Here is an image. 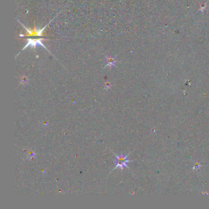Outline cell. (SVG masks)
Returning <instances> with one entry per match:
<instances>
[{
	"label": "cell",
	"mask_w": 209,
	"mask_h": 209,
	"mask_svg": "<svg viewBox=\"0 0 209 209\" xmlns=\"http://www.w3.org/2000/svg\"><path fill=\"white\" fill-rule=\"evenodd\" d=\"M44 39H46V38H36V39H34V38H28L27 44H26V46L24 47L22 50L23 51V50H25V49H26L28 47H31L32 49H36L37 47L42 46V47H43L44 49H46V50H47L48 52H49V50H47V49L46 47V46H45L43 44V43L42 42V41L44 40Z\"/></svg>",
	"instance_id": "3957f363"
},
{
	"label": "cell",
	"mask_w": 209,
	"mask_h": 209,
	"mask_svg": "<svg viewBox=\"0 0 209 209\" xmlns=\"http://www.w3.org/2000/svg\"><path fill=\"white\" fill-rule=\"evenodd\" d=\"M104 88L105 90H109V89L111 88V84L110 82H106L105 84H104Z\"/></svg>",
	"instance_id": "52a82bcc"
},
{
	"label": "cell",
	"mask_w": 209,
	"mask_h": 209,
	"mask_svg": "<svg viewBox=\"0 0 209 209\" xmlns=\"http://www.w3.org/2000/svg\"><path fill=\"white\" fill-rule=\"evenodd\" d=\"M117 55L111 56H106V67H109L110 68L115 67V64L117 63L116 60Z\"/></svg>",
	"instance_id": "277c9868"
},
{
	"label": "cell",
	"mask_w": 209,
	"mask_h": 209,
	"mask_svg": "<svg viewBox=\"0 0 209 209\" xmlns=\"http://www.w3.org/2000/svg\"><path fill=\"white\" fill-rule=\"evenodd\" d=\"M18 22H19V23L22 25V26H23V27L25 28L26 31V33L25 34H20L19 35L20 37L25 38V37H26V36H28V37H29V38H34V37H36V36H38V37H41V36H42V32L44 31L45 28L47 26V25H49V23L52 22V20L50 21L49 23H48L47 24L46 26H45L44 28H42V29H39V28L36 27V26H34L33 29H28V28L25 27L23 24L21 23L20 22H19V20H18Z\"/></svg>",
	"instance_id": "6da1fadb"
},
{
	"label": "cell",
	"mask_w": 209,
	"mask_h": 209,
	"mask_svg": "<svg viewBox=\"0 0 209 209\" xmlns=\"http://www.w3.org/2000/svg\"><path fill=\"white\" fill-rule=\"evenodd\" d=\"M129 154L127 155H125L124 154L121 153L120 155H115V167L114 168V169H117V168H119L120 169H123L124 167H128V163L129 162L131 161L129 160L128 159V155Z\"/></svg>",
	"instance_id": "7a4b0ae2"
},
{
	"label": "cell",
	"mask_w": 209,
	"mask_h": 209,
	"mask_svg": "<svg viewBox=\"0 0 209 209\" xmlns=\"http://www.w3.org/2000/svg\"><path fill=\"white\" fill-rule=\"evenodd\" d=\"M36 153L35 152V151L33 150L30 149L28 151L27 154H26V158L30 160V159H33L34 158H36Z\"/></svg>",
	"instance_id": "5b68a950"
},
{
	"label": "cell",
	"mask_w": 209,
	"mask_h": 209,
	"mask_svg": "<svg viewBox=\"0 0 209 209\" xmlns=\"http://www.w3.org/2000/svg\"><path fill=\"white\" fill-rule=\"evenodd\" d=\"M28 83V79L27 77H26V76H25L21 77V78H20V84L25 85L27 84Z\"/></svg>",
	"instance_id": "8992f818"
}]
</instances>
